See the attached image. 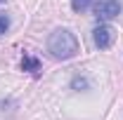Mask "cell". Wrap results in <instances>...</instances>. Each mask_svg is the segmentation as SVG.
<instances>
[{
  "label": "cell",
  "instance_id": "obj_4",
  "mask_svg": "<svg viewBox=\"0 0 123 120\" xmlns=\"http://www.w3.org/2000/svg\"><path fill=\"white\" fill-rule=\"evenodd\" d=\"M21 71L38 73V71H40V61L36 59V57H31V54H24V59H21Z\"/></svg>",
  "mask_w": 123,
  "mask_h": 120
},
{
  "label": "cell",
  "instance_id": "obj_6",
  "mask_svg": "<svg viewBox=\"0 0 123 120\" xmlns=\"http://www.w3.org/2000/svg\"><path fill=\"white\" fill-rule=\"evenodd\" d=\"M92 5V0H71V10L74 12H85Z\"/></svg>",
  "mask_w": 123,
  "mask_h": 120
},
{
  "label": "cell",
  "instance_id": "obj_3",
  "mask_svg": "<svg viewBox=\"0 0 123 120\" xmlns=\"http://www.w3.org/2000/svg\"><path fill=\"white\" fill-rule=\"evenodd\" d=\"M114 38H116V33L107 24H102V26H97V28L92 31V43H95V47H99V49L111 47L114 45Z\"/></svg>",
  "mask_w": 123,
  "mask_h": 120
},
{
  "label": "cell",
  "instance_id": "obj_8",
  "mask_svg": "<svg viewBox=\"0 0 123 120\" xmlns=\"http://www.w3.org/2000/svg\"><path fill=\"white\" fill-rule=\"evenodd\" d=\"M0 2H5V0H0Z\"/></svg>",
  "mask_w": 123,
  "mask_h": 120
},
{
  "label": "cell",
  "instance_id": "obj_5",
  "mask_svg": "<svg viewBox=\"0 0 123 120\" xmlns=\"http://www.w3.org/2000/svg\"><path fill=\"white\" fill-rule=\"evenodd\" d=\"M88 87H90V82H88V78H85V75L76 73L74 78H71V90H74V92H85Z\"/></svg>",
  "mask_w": 123,
  "mask_h": 120
},
{
  "label": "cell",
  "instance_id": "obj_2",
  "mask_svg": "<svg viewBox=\"0 0 123 120\" xmlns=\"http://www.w3.org/2000/svg\"><path fill=\"white\" fill-rule=\"evenodd\" d=\"M121 12H123L121 0H97V5H95V16L102 21H109V19L118 16Z\"/></svg>",
  "mask_w": 123,
  "mask_h": 120
},
{
  "label": "cell",
  "instance_id": "obj_1",
  "mask_svg": "<svg viewBox=\"0 0 123 120\" xmlns=\"http://www.w3.org/2000/svg\"><path fill=\"white\" fill-rule=\"evenodd\" d=\"M47 52L62 61L71 59L78 54V38L69 28H55L47 35Z\"/></svg>",
  "mask_w": 123,
  "mask_h": 120
},
{
  "label": "cell",
  "instance_id": "obj_7",
  "mask_svg": "<svg viewBox=\"0 0 123 120\" xmlns=\"http://www.w3.org/2000/svg\"><path fill=\"white\" fill-rule=\"evenodd\" d=\"M10 31V16L7 14H0V35Z\"/></svg>",
  "mask_w": 123,
  "mask_h": 120
}]
</instances>
